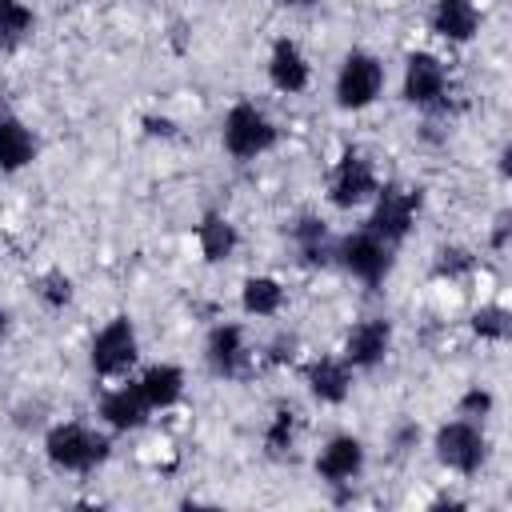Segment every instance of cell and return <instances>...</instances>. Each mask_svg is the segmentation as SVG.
<instances>
[{"label": "cell", "mask_w": 512, "mask_h": 512, "mask_svg": "<svg viewBox=\"0 0 512 512\" xmlns=\"http://www.w3.org/2000/svg\"><path fill=\"white\" fill-rule=\"evenodd\" d=\"M44 456L64 472H92L112 456V440L88 424H56L44 436Z\"/></svg>", "instance_id": "1"}, {"label": "cell", "mask_w": 512, "mask_h": 512, "mask_svg": "<svg viewBox=\"0 0 512 512\" xmlns=\"http://www.w3.org/2000/svg\"><path fill=\"white\" fill-rule=\"evenodd\" d=\"M332 260L348 272V276H356V280H364V284H384L388 280V272H392V264H396V256H392V244H384L376 232H352V236H344V240H336L332 244Z\"/></svg>", "instance_id": "2"}, {"label": "cell", "mask_w": 512, "mask_h": 512, "mask_svg": "<svg viewBox=\"0 0 512 512\" xmlns=\"http://www.w3.org/2000/svg\"><path fill=\"white\" fill-rule=\"evenodd\" d=\"M380 92H384V64L372 52L352 48L336 72V104L344 112H360V108L376 104Z\"/></svg>", "instance_id": "3"}, {"label": "cell", "mask_w": 512, "mask_h": 512, "mask_svg": "<svg viewBox=\"0 0 512 512\" xmlns=\"http://www.w3.org/2000/svg\"><path fill=\"white\" fill-rule=\"evenodd\" d=\"M276 144V124L248 100L232 104L224 116V152L232 160H256Z\"/></svg>", "instance_id": "4"}, {"label": "cell", "mask_w": 512, "mask_h": 512, "mask_svg": "<svg viewBox=\"0 0 512 512\" xmlns=\"http://www.w3.org/2000/svg\"><path fill=\"white\" fill-rule=\"evenodd\" d=\"M436 460L448 472L476 476L488 460V436L472 420H448V424L436 428Z\"/></svg>", "instance_id": "5"}, {"label": "cell", "mask_w": 512, "mask_h": 512, "mask_svg": "<svg viewBox=\"0 0 512 512\" xmlns=\"http://www.w3.org/2000/svg\"><path fill=\"white\" fill-rule=\"evenodd\" d=\"M140 356V340L128 316H112L96 336H92V372L96 376H124Z\"/></svg>", "instance_id": "6"}, {"label": "cell", "mask_w": 512, "mask_h": 512, "mask_svg": "<svg viewBox=\"0 0 512 512\" xmlns=\"http://www.w3.org/2000/svg\"><path fill=\"white\" fill-rule=\"evenodd\" d=\"M376 192H380V180H376L372 160H368L360 148H348V152L336 160L332 176H328V200H332L336 208H360V204H368Z\"/></svg>", "instance_id": "7"}, {"label": "cell", "mask_w": 512, "mask_h": 512, "mask_svg": "<svg viewBox=\"0 0 512 512\" xmlns=\"http://www.w3.org/2000/svg\"><path fill=\"white\" fill-rule=\"evenodd\" d=\"M416 208H420V192L388 184V188L376 192V208H372V216H368V232H376L384 244L396 248V244L412 232V224H416Z\"/></svg>", "instance_id": "8"}, {"label": "cell", "mask_w": 512, "mask_h": 512, "mask_svg": "<svg viewBox=\"0 0 512 512\" xmlns=\"http://www.w3.org/2000/svg\"><path fill=\"white\" fill-rule=\"evenodd\" d=\"M448 92V72L432 52H412L404 60V100L416 108H436Z\"/></svg>", "instance_id": "9"}, {"label": "cell", "mask_w": 512, "mask_h": 512, "mask_svg": "<svg viewBox=\"0 0 512 512\" xmlns=\"http://www.w3.org/2000/svg\"><path fill=\"white\" fill-rule=\"evenodd\" d=\"M392 348V324L372 316V320H360L348 340H344V364L348 368H376Z\"/></svg>", "instance_id": "10"}, {"label": "cell", "mask_w": 512, "mask_h": 512, "mask_svg": "<svg viewBox=\"0 0 512 512\" xmlns=\"http://www.w3.org/2000/svg\"><path fill=\"white\" fill-rule=\"evenodd\" d=\"M148 416H152V404L144 400V392H140L136 380L104 392V400H100V420L108 428H116V432H136V428L148 424Z\"/></svg>", "instance_id": "11"}, {"label": "cell", "mask_w": 512, "mask_h": 512, "mask_svg": "<svg viewBox=\"0 0 512 512\" xmlns=\"http://www.w3.org/2000/svg\"><path fill=\"white\" fill-rule=\"evenodd\" d=\"M204 360L216 376L232 380L240 376V368L248 364V344H244V328L240 324H216L208 332V344H204Z\"/></svg>", "instance_id": "12"}, {"label": "cell", "mask_w": 512, "mask_h": 512, "mask_svg": "<svg viewBox=\"0 0 512 512\" xmlns=\"http://www.w3.org/2000/svg\"><path fill=\"white\" fill-rule=\"evenodd\" d=\"M316 472H320V480H328V484H348V480H356V476L364 472V444H360L356 436H332V440L320 448V456H316Z\"/></svg>", "instance_id": "13"}, {"label": "cell", "mask_w": 512, "mask_h": 512, "mask_svg": "<svg viewBox=\"0 0 512 512\" xmlns=\"http://www.w3.org/2000/svg\"><path fill=\"white\" fill-rule=\"evenodd\" d=\"M308 76H312V68H308V56L300 52V44L280 36L272 44V52H268V80H272V88L292 96V92L308 88Z\"/></svg>", "instance_id": "14"}, {"label": "cell", "mask_w": 512, "mask_h": 512, "mask_svg": "<svg viewBox=\"0 0 512 512\" xmlns=\"http://www.w3.org/2000/svg\"><path fill=\"white\" fill-rule=\"evenodd\" d=\"M308 380V392L320 400V404H344L348 392H352V368L344 364V356H320L308 364L304 372Z\"/></svg>", "instance_id": "15"}, {"label": "cell", "mask_w": 512, "mask_h": 512, "mask_svg": "<svg viewBox=\"0 0 512 512\" xmlns=\"http://www.w3.org/2000/svg\"><path fill=\"white\" fill-rule=\"evenodd\" d=\"M432 32L440 40H448V44H468L480 32V8L472 0H436Z\"/></svg>", "instance_id": "16"}, {"label": "cell", "mask_w": 512, "mask_h": 512, "mask_svg": "<svg viewBox=\"0 0 512 512\" xmlns=\"http://www.w3.org/2000/svg\"><path fill=\"white\" fill-rule=\"evenodd\" d=\"M196 244H200V256L208 264H220V260H232L236 248H240V232L228 216L220 212H208L200 224H196Z\"/></svg>", "instance_id": "17"}, {"label": "cell", "mask_w": 512, "mask_h": 512, "mask_svg": "<svg viewBox=\"0 0 512 512\" xmlns=\"http://www.w3.org/2000/svg\"><path fill=\"white\" fill-rule=\"evenodd\" d=\"M136 384H140L144 400L152 404V412L156 408L164 412V408H172L184 396V372L176 364H152V368H144V376Z\"/></svg>", "instance_id": "18"}, {"label": "cell", "mask_w": 512, "mask_h": 512, "mask_svg": "<svg viewBox=\"0 0 512 512\" xmlns=\"http://www.w3.org/2000/svg\"><path fill=\"white\" fill-rule=\"evenodd\" d=\"M36 160V140L32 132L12 120V116H0V172H20Z\"/></svg>", "instance_id": "19"}, {"label": "cell", "mask_w": 512, "mask_h": 512, "mask_svg": "<svg viewBox=\"0 0 512 512\" xmlns=\"http://www.w3.org/2000/svg\"><path fill=\"white\" fill-rule=\"evenodd\" d=\"M292 240H296V248H300V256H304V264H328L332 260V240H328V228H324V220H316V216H300L296 224H292Z\"/></svg>", "instance_id": "20"}, {"label": "cell", "mask_w": 512, "mask_h": 512, "mask_svg": "<svg viewBox=\"0 0 512 512\" xmlns=\"http://www.w3.org/2000/svg\"><path fill=\"white\" fill-rule=\"evenodd\" d=\"M240 304L248 316H276L284 304V288L272 276H248L240 288Z\"/></svg>", "instance_id": "21"}, {"label": "cell", "mask_w": 512, "mask_h": 512, "mask_svg": "<svg viewBox=\"0 0 512 512\" xmlns=\"http://www.w3.org/2000/svg\"><path fill=\"white\" fill-rule=\"evenodd\" d=\"M36 16L24 0H0V52H12L28 32H32Z\"/></svg>", "instance_id": "22"}, {"label": "cell", "mask_w": 512, "mask_h": 512, "mask_svg": "<svg viewBox=\"0 0 512 512\" xmlns=\"http://www.w3.org/2000/svg\"><path fill=\"white\" fill-rule=\"evenodd\" d=\"M472 332H476L480 340H504V336H508V312H504V304H484V308H476V312H472Z\"/></svg>", "instance_id": "23"}, {"label": "cell", "mask_w": 512, "mask_h": 512, "mask_svg": "<svg viewBox=\"0 0 512 512\" xmlns=\"http://www.w3.org/2000/svg\"><path fill=\"white\" fill-rule=\"evenodd\" d=\"M292 436H296V412L280 408V412L272 416L268 432H264V448H268V456H284V452L292 448Z\"/></svg>", "instance_id": "24"}, {"label": "cell", "mask_w": 512, "mask_h": 512, "mask_svg": "<svg viewBox=\"0 0 512 512\" xmlns=\"http://www.w3.org/2000/svg\"><path fill=\"white\" fill-rule=\"evenodd\" d=\"M476 268V256L468 248H440L436 252V276L440 280H460Z\"/></svg>", "instance_id": "25"}, {"label": "cell", "mask_w": 512, "mask_h": 512, "mask_svg": "<svg viewBox=\"0 0 512 512\" xmlns=\"http://www.w3.org/2000/svg\"><path fill=\"white\" fill-rule=\"evenodd\" d=\"M36 296H40L48 308H64V304L72 300V280H68L60 268H52V272H44V276L36 280Z\"/></svg>", "instance_id": "26"}, {"label": "cell", "mask_w": 512, "mask_h": 512, "mask_svg": "<svg viewBox=\"0 0 512 512\" xmlns=\"http://www.w3.org/2000/svg\"><path fill=\"white\" fill-rule=\"evenodd\" d=\"M488 408H492V396L484 388H468L460 400V416H488Z\"/></svg>", "instance_id": "27"}, {"label": "cell", "mask_w": 512, "mask_h": 512, "mask_svg": "<svg viewBox=\"0 0 512 512\" xmlns=\"http://www.w3.org/2000/svg\"><path fill=\"white\" fill-rule=\"evenodd\" d=\"M144 128H148V132H160V136H172V120H156V116H144Z\"/></svg>", "instance_id": "28"}, {"label": "cell", "mask_w": 512, "mask_h": 512, "mask_svg": "<svg viewBox=\"0 0 512 512\" xmlns=\"http://www.w3.org/2000/svg\"><path fill=\"white\" fill-rule=\"evenodd\" d=\"M8 328H12V316H8V308H0V344H4V336H8Z\"/></svg>", "instance_id": "29"}, {"label": "cell", "mask_w": 512, "mask_h": 512, "mask_svg": "<svg viewBox=\"0 0 512 512\" xmlns=\"http://www.w3.org/2000/svg\"><path fill=\"white\" fill-rule=\"evenodd\" d=\"M280 4H292V8H304V4H312V0H280Z\"/></svg>", "instance_id": "30"}]
</instances>
